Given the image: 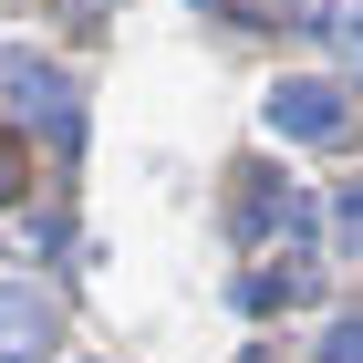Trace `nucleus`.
<instances>
[{
  "mask_svg": "<svg viewBox=\"0 0 363 363\" xmlns=\"http://www.w3.org/2000/svg\"><path fill=\"white\" fill-rule=\"evenodd\" d=\"M0 104H11V125H42V145H52V156H73V145H84V104H73V84H62L52 62L0 52Z\"/></svg>",
  "mask_w": 363,
  "mask_h": 363,
  "instance_id": "f257e3e1",
  "label": "nucleus"
},
{
  "mask_svg": "<svg viewBox=\"0 0 363 363\" xmlns=\"http://www.w3.org/2000/svg\"><path fill=\"white\" fill-rule=\"evenodd\" d=\"M342 125H353V104H342L333 84H270V135H291V145H333Z\"/></svg>",
  "mask_w": 363,
  "mask_h": 363,
  "instance_id": "f03ea898",
  "label": "nucleus"
},
{
  "mask_svg": "<svg viewBox=\"0 0 363 363\" xmlns=\"http://www.w3.org/2000/svg\"><path fill=\"white\" fill-rule=\"evenodd\" d=\"M42 342H52V301L31 280H0V363H31Z\"/></svg>",
  "mask_w": 363,
  "mask_h": 363,
  "instance_id": "7ed1b4c3",
  "label": "nucleus"
},
{
  "mask_svg": "<svg viewBox=\"0 0 363 363\" xmlns=\"http://www.w3.org/2000/svg\"><path fill=\"white\" fill-rule=\"evenodd\" d=\"M239 301H250V311H291V301H311V270H250Z\"/></svg>",
  "mask_w": 363,
  "mask_h": 363,
  "instance_id": "20e7f679",
  "label": "nucleus"
},
{
  "mask_svg": "<svg viewBox=\"0 0 363 363\" xmlns=\"http://www.w3.org/2000/svg\"><path fill=\"white\" fill-rule=\"evenodd\" d=\"M311 363H363V322H333V333H322V353Z\"/></svg>",
  "mask_w": 363,
  "mask_h": 363,
  "instance_id": "39448f33",
  "label": "nucleus"
},
{
  "mask_svg": "<svg viewBox=\"0 0 363 363\" xmlns=\"http://www.w3.org/2000/svg\"><path fill=\"white\" fill-rule=\"evenodd\" d=\"M333 228H342V250H363V187H342V208H333Z\"/></svg>",
  "mask_w": 363,
  "mask_h": 363,
  "instance_id": "423d86ee",
  "label": "nucleus"
},
{
  "mask_svg": "<svg viewBox=\"0 0 363 363\" xmlns=\"http://www.w3.org/2000/svg\"><path fill=\"white\" fill-rule=\"evenodd\" d=\"M11 187H21V156H0V197H11Z\"/></svg>",
  "mask_w": 363,
  "mask_h": 363,
  "instance_id": "0eeeda50",
  "label": "nucleus"
}]
</instances>
